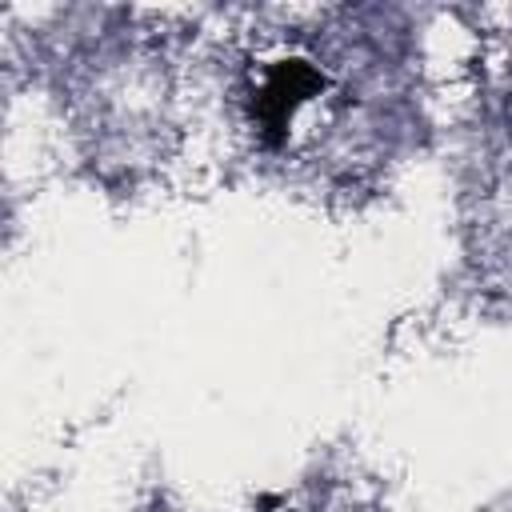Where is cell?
Returning <instances> with one entry per match:
<instances>
[{
	"mask_svg": "<svg viewBox=\"0 0 512 512\" xmlns=\"http://www.w3.org/2000/svg\"><path fill=\"white\" fill-rule=\"evenodd\" d=\"M324 72L312 64V60H276L268 72H264V84L256 88V100H252V120H256V132L268 148H280L288 140V124L296 116V108L312 96L324 92Z\"/></svg>",
	"mask_w": 512,
	"mask_h": 512,
	"instance_id": "cell-1",
	"label": "cell"
}]
</instances>
